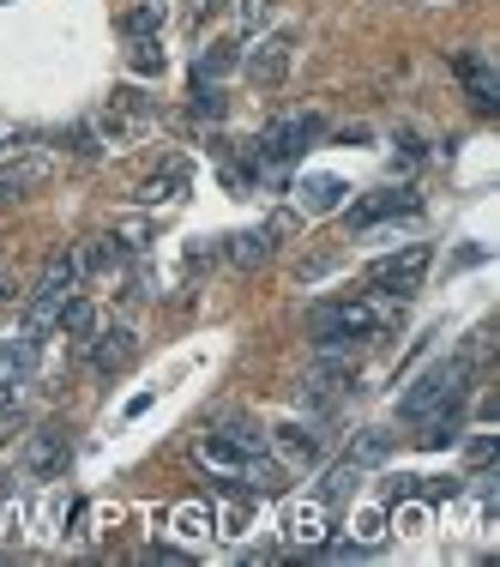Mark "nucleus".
Instances as JSON below:
<instances>
[{
    "instance_id": "nucleus-7",
    "label": "nucleus",
    "mask_w": 500,
    "mask_h": 567,
    "mask_svg": "<svg viewBox=\"0 0 500 567\" xmlns=\"http://www.w3.org/2000/svg\"><path fill=\"white\" fill-rule=\"evenodd\" d=\"M283 537H290V549H302V556H314L320 544L332 537V502H295L290 519H283Z\"/></svg>"
},
{
    "instance_id": "nucleus-8",
    "label": "nucleus",
    "mask_w": 500,
    "mask_h": 567,
    "mask_svg": "<svg viewBox=\"0 0 500 567\" xmlns=\"http://www.w3.org/2000/svg\"><path fill=\"white\" fill-rule=\"evenodd\" d=\"M66 465H73V435H66L61 423L37 429L31 447H24V471H31V477H61Z\"/></svg>"
},
{
    "instance_id": "nucleus-35",
    "label": "nucleus",
    "mask_w": 500,
    "mask_h": 567,
    "mask_svg": "<svg viewBox=\"0 0 500 567\" xmlns=\"http://www.w3.org/2000/svg\"><path fill=\"white\" fill-rule=\"evenodd\" d=\"M7 290H12V284H7V278H0V296H7Z\"/></svg>"
},
{
    "instance_id": "nucleus-27",
    "label": "nucleus",
    "mask_w": 500,
    "mask_h": 567,
    "mask_svg": "<svg viewBox=\"0 0 500 567\" xmlns=\"http://www.w3.org/2000/svg\"><path fill=\"white\" fill-rule=\"evenodd\" d=\"M416 483H423V477H410V471H392V477L381 483V495H386V502H416Z\"/></svg>"
},
{
    "instance_id": "nucleus-20",
    "label": "nucleus",
    "mask_w": 500,
    "mask_h": 567,
    "mask_svg": "<svg viewBox=\"0 0 500 567\" xmlns=\"http://www.w3.org/2000/svg\"><path fill=\"white\" fill-rule=\"evenodd\" d=\"M157 24H164V0H145L121 19V37H157Z\"/></svg>"
},
{
    "instance_id": "nucleus-22",
    "label": "nucleus",
    "mask_w": 500,
    "mask_h": 567,
    "mask_svg": "<svg viewBox=\"0 0 500 567\" xmlns=\"http://www.w3.org/2000/svg\"><path fill=\"white\" fill-rule=\"evenodd\" d=\"M169 525H175L181 537H211L218 513H211V507H175V513H169Z\"/></svg>"
},
{
    "instance_id": "nucleus-21",
    "label": "nucleus",
    "mask_w": 500,
    "mask_h": 567,
    "mask_svg": "<svg viewBox=\"0 0 500 567\" xmlns=\"http://www.w3.org/2000/svg\"><path fill=\"white\" fill-rule=\"evenodd\" d=\"M356 483H362V465H356V458H344L337 471H326V483H320V502H344Z\"/></svg>"
},
{
    "instance_id": "nucleus-4",
    "label": "nucleus",
    "mask_w": 500,
    "mask_h": 567,
    "mask_svg": "<svg viewBox=\"0 0 500 567\" xmlns=\"http://www.w3.org/2000/svg\"><path fill=\"white\" fill-rule=\"evenodd\" d=\"M428 266H435V248H428V241H410V248L381 254V260L368 266V290H381V296H392V302H404V296L423 290Z\"/></svg>"
},
{
    "instance_id": "nucleus-24",
    "label": "nucleus",
    "mask_w": 500,
    "mask_h": 567,
    "mask_svg": "<svg viewBox=\"0 0 500 567\" xmlns=\"http://www.w3.org/2000/svg\"><path fill=\"white\" fill-rule=\"evenodd\" d=\"M133 73H164V49H157V37H133Z\"/></svg>"
},
{
    "instance_id": "nucleus-14",
    "label": "nucleus",
    "mask_w": 500,
    "mask_h": 567,
    "mask_svg": "<svg viewBox=\"0 0 500 567\" xmlns=\"http://www.w3.org/2000/svg\"><path fill=\"white\" fill-rule=\"evenodd\" d=\"M272 241H278V236H272L265 224H260V229H236L223 254L241 266V272H253V266H265V260H272Z\"/></svg>"
},
{
    "instance_id": "nucleus-19",
    "label": "nucleus",
    "mask_w": 500,
    "mask_h": 567,
    "mask_svg": "<svg viewBox=\"0 0 500 567\" xmlns=\"http://www.w3.org/2000/svg\"><path fill=\"white\" fill-rule=\"evenodd\" d=\"M236 61H241V55H236V43H211L206 55L194 61V85H218V79H223Z\"/></svg>"
},
{
    "instance_id": "nucleus-25",
    "label": "nucleus",
    "mask_w": 500,
    "mask_h": 567,
    "mask_svg": "<svg viewBox=\"0 0 500 567\" xmlns=\"http://www.w3.org/2000/svg\"><path fill=\"white\" fill-rule=\"evenodd\" d=\"M37 362V332H24L19 344H0V369H31Z\"/></svg>"
},
{
    "instance_id": "nucleus-28",
    "label": "nucleus",
    "mask_w": 500,
    "mask_h": 567,
    "mask_svg": "<svg viewBox=\"0 0 500 567\" xmlns=\"http://www.w3.org/2000/svg\"><path fill=\"white\" fill-rule=\"evenodd\" d=\"M223 110H229V103H223L218 85H194V115H211V121H218Z\"/></svg>"
},
{
    "instance_id": "nucleus-18",
    "label": "nucleus",
    "mask_w": 500,
    "mask_h": 567,
    "mask_svg": "<svg viewBox=\"0 0 500 567\" xmlns=\"http://www.w3.org/2000/svg\"><path fill=\"white\" fill-rule=\"evenodd\" d=\"M49 175L43 157H31V164H7L0 169V199H24V187H37Z\"/></svg>"
},
{
    "instance_id": "nucleus-6",
    "label": "nucleus",
    "mask_w": 500,
    "mask_h": 567,
    "mask_svg": "<svg viewBox=\"0 0 500 567\" xmlns=\"http://www.w3.org/2000/svg\"><path fill=\"white\" fill-rule=\"evenodd\" d=\"M416 212H423V199H416L410 187H386V194H368V199H356V206H344V224L356 229V236H368L374 224L416 218Z\"/></svg>"
},
{
    "instance_id": "nucleus-33",
    "label": "nucleus",
    "mask_w": 500,
    "mask_h": 567,
    "mask_svg": "<svg viewBox=\"0 0 500 567\" xmlns=\"http://www.w3.org/2000/svg\"><path fill=\"white\" fill-rule=\"evenodd\" d=\"M423 519H428L423 507H404V513H398V532H423Z\"/></svg>"
},
{
    "instance_id": "nucleus-13",
    "label": "nucleus",
    "mask_w": 500,
    "mask_h": 567,
    "mask_svg": "<svg viewBox=\"0 0 500 567\" xmlns=\"http://www.w3.org/2000/svg\"><path fill=\"white\" fill-rule=\"evenodd\" d=\"M265 441H272V453L283 458V465H320V435H314V429H302V423H283Z\"/></svg>"
},
{
    "instance_id": "nucleus-31",
    "label": "nucleus",
    "mask_w": 500,
    "mask_h": 567,
    "mask_svg": "<svg viewBox=\"0 0 500 567\" xmlns=\"http://www.w3.org/2000/svg\"><path fill=\"white\" fill-rule=\"evenodd\" d=\"M398 164H404V169H410V164H423V145H416L410 133H404V140H398Z\"/></svg>"
},
{
    "instance_id": "nucleus-34",
    "label": "nucleus",
    "mask_w": 500,
    "mask_h": 567,
    "mask_svg": "<svg viewBox=\"0 0 500 567\" xmlns=\"http://www.w3.org/2000/svg\"><path fill=\"white\" fill-rule=\"evenodd\" d=\"M0 404H12V386H0Z\"/></svg>"
},
{
    "instance_id": "nucleus-5",
    "label": "nucleus",
    "mask_w": 500,
    "mask_h": 567,
    "mask_svg": "<svg viewBox=\"0 0 500 567\" xmlns=\"http://www.w3.org/2000/svg\"><path fill=\"white\" fill-rule=\"evenodd\" d=\"M85 278L79 272V254H55V260L43 266V278H37V296H31V332L55 327V308L73 296V284Z\"/></svg>"
},
{
    "instance_id": "nucleus-30",
    "label": "nucleus",
    "mask_w": 500,
    "mask_h": 567,
    "mask_svg": "<svg viewBox=\"0 0 500 567\" xmlns=\"http://www.w3.org/2000/svg\"><path fill=\"white\" fill-rule=\"evenodd\" d=\"M145 561H194V556H187V549H175V544H152V549H145Z\"/></svg>"
},
{
    "instance_id": "nucleus-23",
    "label": "nucleus",
    "mask_w": 500,
    "mask_h": 567,
    "mask_svg": "<svg viewBox=\"0 0 500 567\" xmlns=\"http://www.w3.org/2000/svg\"><path fill=\"white\" fill-rule=\"evenodd\" d=\"M350 544H362V549H381L386 544V513L381 507H368V513H356V525H350Z\"/></svg>"
},
{
    "instance_id": "nucleus-1",
    "label": "nucleus",
    "mask_w": 500,
    "mask_h": 567,
    "mask_svg": "<svg viewBox=\"0 0 500 567\" xmlns=\"http://www.w3.org/2000/svg\"><path fill=\"white\" fill-rule=\"evenodd\" d=\"M386 320L392 315L381 302H356V296H344V302H314L308 308V339L320 350H356V344L381 339Z\"/></svg>"
},
{
    "instance_id": "nucleus-10",
    "label": "nucleus",
    "mask_w": 500,
    "mask_h": 567,
    "mask_svg": "<svg viewBox=\"0 0 500 567\" xmlns=\"http://www.w3.org/2000/svg\"><path fill=\"white\" fill-rule=\"evenodd\" d=\"M452 73L465 79V91H470V103H477L482 115H494L500 110V73L482 55H470V49H458L452 55Z\"/></svg>"
},
{
    "instance_id": "nucleus-16",
    "label": "nucleus",
    "mask_w": 500,
    "mask_h": 567,
    "mask_svg": "<svg viewBox=\"0 0 500 567\" xmlns=\"http://www.w3.org/2000/svg\"><path fill=\"white\" fill-rule=\"evenodd\" d=\"M181 187H187V164H169L164 175H152V182H139V206H169V199H181Z\"/></svg>"
},
{
    "instance_id": "nucleus-17",
    "label": "nucleus",
    "mask_w": 500,
    "mask_h": 567,
    "mask_svg": "<svg viewBox=\"0 0 500 567\" xmlns=\"http://www.w3.org/2000/svg\"><path fill=\"white\" fill-rule=\"evenodd\" d=\"M55 327L73 332V339H91V332H97V308H91L85 296H66V302L55 308Z\"/></svg>"
},
{
    "instance_id": "nucleus-26",
    "label": "nucleus",
    "mask_w": 500,
    "mask_h": 567,
    "mask_svg": "<svg viewBox=\"0 0 500 567\" xmlns=\"http://www.w3.org/2000/svg\"><path fill=\"white\" fill-rule=\"evenodd\" d=\"M386 447H392V441L381 435V429H368V435L350 447V458H356V465H374V458H386Z\"/></svg>"
},
{
    "instance_id": "nucleus-2",
    "label": "nucleus",
    "mask_w": 500,
    "mask_h": 567,
    "mask_svg": "<svg viewBox=\"0 0 500 567\" xmlns=\"http://www.w3.org/2000/svg\"><path fill=\"white\" fill-rule=\"evenodd\" d=\"M465 393H470V357H440V362H428V369L416 374L410 386H404L398 416H404V423H423L428 411H440V404H458Z\"/></svg>"
},
{
    "instance_id": "nucleus-32",
    "label": "nucleus",
    "mask_w": 500,
    "mask_h": 567,
    "mask_svg": "<svg viewBox=\"0 0 500 567\" xmlns=\"http://www.w3.org/2000/svg\"><path fill=\"white\" fill-rule=\"evenodd\" d=\"M236 12H241V24H248V31H253V24H260V19H265V0H241V7H236Z\"/></svg>"
},
{
    "instance_id": "nucleus-15",
    "label": "nucleus",
    "mask_w": 500,
    "mask_h": 567,
    "mask_svg": "<svg viewBox=\"0 0 500 567\" xmlns=\"http://www.w3.org/2000/svg\"><path fill=\"white\" fill-rule=\"evenodd\" d=\"M458 404H465V399H458ZM458 404H440V411L423 416V435H416L423 447H452V441L465 435V411H458Z\"/></svg>"
},
{
    "instance_id": "nucleus-12",
    "label": "nucleus",
    "mask_w": 500,
    "mask_h": 567,
    "mask_svg": "<svg viewBox=\"0 0 500 567\" xmlns=\"http://www.w3.org/2000/svg\"><path fill=\"white\" fill-rule=\"evenodd\" d=\"M133 357H139V332L133 327H115V332H103V339L91 344V369L97 374H121Z\"/></svg>"
},
{
    "instance_id": "nucleus-9",
    "label": "nucleus",
    "mask_w": 500,
    "mask_h": 567,
    "mask_svg": "<svg viewBox=\"0 0 500 567\" xmlns=\"http://www.w3.org/2000/svg\"><path fill=\"white\" fill-rule=\"evenodd\" d=\"M290 61H295V37H290V31H272L260 49H248V61H241V66H248L253 85H283Z\"/></svg>"
},
{
    "instance_id": "nucleus-11",
    "label": "nucleus",
    "mask_w": 500,
    "mask_h": 567,
    "mask_svg": "<svg viewBox=\"0 0 500 567\" xmlns=\"http://www.w3.org/2000/svg\"><path fill=\"white\" fill-rule=\"evenodd\" d=\"M350 187L337 182V175H308L302 187H295V206L308 212V218H326V212H344Z\"/></svg>"
},
{
    "instance_id": "nucleus-3",
    "label": "nucleus",
    "mask_w": 500,
    "mask_h": 567,
    "mask_svg": "<svg viewBox=\"0 0 500 567\" xmlns=\"http://www.w3.org/2000/svg\"><path fill=\"white\" fill-rule=\"evenodd\" d=\"M326 133V121L320 115H283L272 121V127L253 140V169H283V164H295V157L308 152V145Z\"/></svg>"
},
{
    "instance_id": "nucleus-29",
    "label": "nucleus",
    "mask_w": 500,
    "mask_h": 567,
    "mask_svg": "<svg viewBox=\"0 0 500 567\" xmlns=\"http://www.w3.org/2000/svg\"><path fill=\"white\" fill-rule=\"evenodd\" d=\"M470 465H494V435H477V441H470Z\"/></svg>"
}]
</instances>
